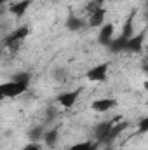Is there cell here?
Wrapping results in <instances>:
<instances>
[{"label": "cell", "instance_id": "cell-9", "mask_svg": "<svg viewBox=\"0 0 148 150\" xmlns=\"http://www.w3.org/2000/svg\"><path fill=\"white\" fill-rule=\"evenodd\" d=\"M33 4V0H21V2H16L9 7V12L14 14L16 18H23V14L30 9V5Z\"/></svg>", "mask_w": 148, "mask_h": 150}, {"label": "cell", "instance_id": "cell-17", "mask_svg": "<svg viewBox=\"0 0 148 150\" xmlns=\"http://www.w3.org/2000/svg\"><path fill=\"white\" fill-rule=\"evenodd\" d=\"M42 138H44V129H42V127H35V129L30 131V140H32V142H37L38 143Z\"/></svg>", "mask_w": 148, "mask_h": 150}, {"label": "cell", "instance_id": "cell-20", "mask_svg": "<svg viewBox=\"0 0 148 150\" xmlns=\"http://www.w3.org/2000/svg\"><path fill=\"white\" fill-rule=\"evenodd\" d=\"M23 150H42V147L38 145L37 142H30V143H28V145H26Z\"/></svg>", "mask_w": 148, "mask_h": 150}, {"label": "cell", "instance_id": "cell-23", "mask_svg": "<svg viewBox=\"0 0 148 150\" xmlns=\"http://www.w3.org/2000/svg\"><path fill=\"white\" fill-rule=\"evenodd\" d=\"M5 2H9V0H0V5H4Z\"/></svg>", "mask_w": 148, "mask_h": 150}, {"label": "cell", "instance_id": "cell-16", "mask_svg": "<svg viewBox=\"0 0 148 150\" xmlns=\"http://www.w3.org/2000/svg\"><path fill=\"white\" fill-rule=\"evenodd\" d=\"M70 150H96V147H94V143H91V142H82V143L72 145Z\"/></svg>", "mask_w": 148, "mask_h": 150}, {"label": "cell", "instance_id": "cell-5", "mask_svg": "<svg viewBox=\"0 0 148 150\" xmlns=\"http://www.w3.org/2000/svg\"><path fill=\"white\" fill-rule=\"evenodd\" d=\"M28 33H30V28H28V26H19V28H16L12 33H9L4 42H5L7 45H14V44H18V42H21L23 38L28 37Z\"/></svg>", "mask_w": 148, "mask_h": 150}, {"label": "cell", "instance_id": "cell-12", "mask_svg": "<svg viewBox=\"0 0 148 150\" xmlns=\"http://www.w3.org/2000/svg\"><path fill=\"white\" fill-rule=\"evenodd\" d=\"M58 138H59V131H58V129H51V131H45V133H44V138H42V140L45 142L47 147H56Z\"/></svg>", "mask_w": 148, "mask_h": 150}, {"label": "cell", "instance_id": "cell-10", "mask_svg": "<svg viewBox=\"0 0 148 150\" xmlns=\"http://www.w3.org/2000/svg\"><path fill=\"white\" fill-rule=\"evenodd\" d=\"M127 126H129V124H127L125 120H124V122H120V124H117V126H113V124H111V127H110V131H108V134H106V138H105V142H113V140H115L122 131H124V129H127Z\"/></svg>", "mask_w": 148, "mask_h": 150}, {"label": "cell", "instance_id": "cell-6", "mask_svg": "<svg viewBox=\"0 0 148 150\" xmlns=\"http://www.w3.org/2000/svg\"><path fill=\"white\" fill-rule=\"evenodd\" d=\"M143 42H145V33L132 35V37L127 38L125 51H129V52H141L143 51Z\"/></svg>", "mask_w": 148, "mask_h": 150}, {"label": "cell", "instance_id": "cell-19", "mask_svg": "<svg viewBox=\"0 0 148 150\" xmlns=\"http://www.w3.org/2000/svg\"><path fill=\"white\" fill-rule=\"evenodd\" d=\"M138 131H140V133H147L148 131V117H143V119L140 120V124H138Z\"/></svg>", "mask_w": 148, "mask_h": 150}, {"label": "cell", "instance_id": "cell-11", "mask_svg": "<svg viewBox=\"0 0 148 150\" xmlns=\"http://www.w3.org/2000/svg\"><path fill=\"white\" fill-rule=\"evenodd\" d=\"M125 44H127V38L120 35L117 38H111V42L108 44V49L111 52H122V51H125Z\"/></svg>", "mask_w": 148, "mask_h": 150}, {"label": "cell", "instance_id": "cell-18", "mask_svg": "<svg viewBox=\"0 0 148 150\" xmlns=\"http://www.w3.org/2000/svg\"><path fill=\"white\" fill-rule=\"evenodd\" d=\"M30 79H32V77H30V74H26V72H25V74H18L14 77L16 82L23 84V86H26V87H28V84H30Z\"/></svg>", "mask_w": 148, "mask_h": 150}, {"label": "cell", "instance_id": "cell-22", "mask_svg": "<svg viewBox=\"0 0 148 150\" xmlns=\"http://www.w3.org/2000/svg\"><path fill=\"white\" fill-rule=\"evenodd\" d=\"M2 100H5V96H4V94L0 93V101H2Z\"/></svg>", "mask_w": 148, "mask_h": 150}, {"label": "cell", "instance_id": "cell-13", "mask_svg": "<svg viewBox=\"0 0 148 150\" xmlns=\"http://www.w3.org/2000/svg\"><path fill=\"white\" fill-rule=\"evenodd\" d=\"M110 127H111V122H101V124H98V126H96V138H98L99 142H105V138H106Z\"/></svg>", "mask_w": 148, "mask_h": 150}, {"label": "cell", "instance_id": "cell-15", "mask_svg": "<svg viewBox=\"0 0 148 150\" xmlns=\"http://www.w3.org/2000/svg\"><path fill=\"white\" fill-rule=\"evenodd\" d=\"M132 18H134V12H131V16H129V19H127V23H125V26H124V32H122V37L129 38L132 37Z\"/></svg>", "mask_w": 148, "mask_h": 150}, {"label": "cell", "instance_id": "cell-14", "mask_svg": "<svg viewBox=\"0 0 148 150\" xmlns=\"http://www.w3.org/2000/svg\"><path fill=\"white\" fill-rule=\"evenodd\" d=\"M84 26H85V23H84L82 19L75 18V16H70V18L66 19V28H68L70 32H78V30H82Z\"/></svg>", "mask_w": 148, "mask_h": 150}, {"label": "cell", "instance_id": "cell-7", "mask_svg": "<svg viewBox=\"0 0 148 150\" xmlns=\"http://www.w3.org/2000/svg\"><path fill=\"white\" fill-rule=\"evenodd\" d=\"M113 38V25L111 23H106V25H101V30H99V35H98V40L101 45L108 47V44Z\"/></svg>", "mask_w": 148, "mask_h": 150}, {"label": "cell", "instance_id": "cell-2", "mask_svg": "<svg viewBox=\"0 0 148 150\" xmlns=\"http://www.w3.org/2000/svg\"><path fill=\"white\" fill-rule=\"evenodd\" d=\"M108 68H110V65L105 61V63H99V65H96V67H92L91 70H87V80H91V82H103L105 79H106V75H108Z\"/></svg>", "mask_w": 148, "mask_h": 150}, {"label": "cell", "instance_id": "cell-4", "mask_svg": "<svg viewBox=\"0 0 148 150\" xmlns=\"http://www.w3.org/2000/svg\"><path fill=\"white\" fill-rule=\"evenodd\" d=\"M117 107V100L115 98H99V100H94L91 103V108L94 112H108L111 108Z\"/></svg>", "mask_w": 148, "mask_h": 150}, {"label": "cell", "instance_id": "cell-21", "mask_svg": "<svg viewBox=\"0 0 148 150\" xmlns=\"http://www.w3.org/2000/svg\"><path fill=\"white\" fill-rule=\"evenodd\" d=\"M92 4H96V5H99V7H103V4L106 2V0H91Z\"/></svg>", "mask_w": 148, "mask_h": 150}, {"label": "cell", "instance_id": "cell-3", "mask_svg": "<svg viewBox=\"0 0 148 150\" xmlns=\"http://www.w3.org/2000/svg\"><path fill=\"white\" fill-rule=\"evenodd\" d=\"M80 96V89H75V91H65V93H61L58 98H56V101L63 107V108H72L75 103H77V98Z\"/></svg>", "mask_w": 148, "mask_h": 150}, {"label": "cell", "instance_id": "cell-8", "mask_svg": "<svg viewBox=\"0 0 148 150\" xmlns=\"http://www.w3.org/2000/svg\"><path fill=\"white\" fill-rule=\"evenodd\" d=\"M105 18H106V9L105 7H99V9L92 11L91 16H89V26H92V28L101 26L105 23Z\"/></svg>", "mask_w": 148, "mask_h": 150}, {"label": "cell", "instance_id": "cell-1", "mask_svg": "<svg viewBox=\"0 0 148 150\" xmlns=\"http://www.w3.org/2000/svg\"><path fill=\"white\" fill-rule=\"evenodd\" d=\"M26 89H28L26 86H23V84H19V82H16V80H9V82L0 84V93H2L5 98H16V96H19V94H23Z\"/></svg>", "mask_w": 148, "mask_h": 150}]
</instances>
